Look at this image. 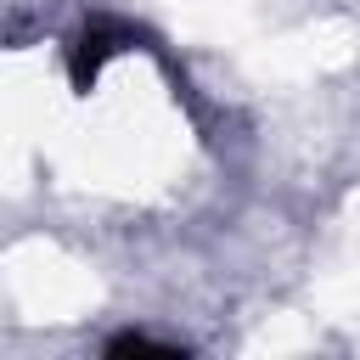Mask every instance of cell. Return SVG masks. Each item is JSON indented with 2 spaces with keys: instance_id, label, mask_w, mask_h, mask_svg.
Instances as JSON below:
<instances>
[{
  "instance_id": "obj_1",
  "label": "cell",
  "mask_w": 360,
  "mask_h": 360,
  "mask_svg": "<svg viewBox=\"0 0 360 360\" xmlns=\"http://www.w3.org/2000/svg\"><path fill=\"white\" fill-rule=\"evenodd\" d=\"M129 45V28L124 22H107V17H96V22H84L79 34H73V45H68V79H73V90H96V79H101V68L118 56Z\"/></svg>"
},
{
  "instance_id": "obj_2",
  "label": "cell",
  "mask_w": 360,
  "mask_h": 360,
  "mask_svg": "<svg viewBox=\"0 0 360 360\" xmlns=\"http://www.w3.org/2000/svg\"><path fill=\"white\" fill-rule=\"evenodd\" d=\"M107 354H180V349L163 343V338H146V332H124V338L107 343Z\"/></svg>"
}]
</instances>
